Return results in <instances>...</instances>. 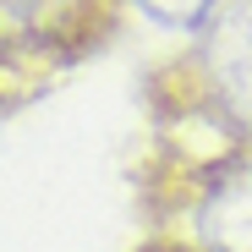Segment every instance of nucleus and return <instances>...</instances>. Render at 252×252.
I'll use <instances>...</instances> for the list:
<instances>
[{
    "instance_id": "5",
    "label": "nucleus",
    "mask_w": 252,
    "mask_h": 252,
    "mask_svg": "<svg viewBox=\"0 0 252 252\" xmlns=\"http://www.w3.org/2000/svg\"><path fill=\"white\" fill-rule=\"evenodd\" d=\"M137 252H203V247H192L187 236H154V241L137 247Z\"/></svg>"
},
{
    "instance_id": "1",
    "label": "nucleus",
    "mask_w": 252,
    "mask_h": 252,
    "mask_svg": "<svg viewBox=\"0 0 252 252\" xmlns=\"http://www.w3.org/2000/svg\"><path fill=\"white\" fill-rule=\"evenodd\" d=\"M126 11L132 0H0V121L88 66Z\"/></svg>"
},
{
    "instance_id": "2",
    "label": "nucleus",
    "mask_w": 252,
    "mask_h": 252,
    "mask_svg": "<svg viewBox=\"0 0 252 252\" xmlns=\"http://www.w3.org/2000/svg\"><path fill=\"white\" fill-rule=\"evenodd\" d=\"M192 38H197V44H187L181 61L197 71L203 88L214 94V104L252 137V6L220 11Z\"/></svg>"
},
{
    "instance_id": "3",
    "label": "nucleus",
    "mask_w": 252,
    "mask_h": 252,
    "mask_svg": "<svg viewBox=\"0 0 252 252\" xmlns=\"http://www.w3.org/2000/svg\"><path fill=\"white\" fill-rule=\"evenodd\" d=\"M176 220L192 225L187 241L203 247V252H252V159H241L236 170H225L208 187H197L181 203Z\"/></svg>"
},
{
    "instance_id": "4",
    "label": "nucleus",
    "mask_w": 252,
    "mask_h": 252,
    "mask_svg": "<svg viewBox=\"0 0 252 252\" xmlns=\"http://www.w3.org/2000/svg\"><path fill=\"white\" fill-rule=\"evenodd\" d=\"M132 11H148L154 22L176 28V33H203L225 11V0H132Z\"/></svg>"
}]
</instances>
